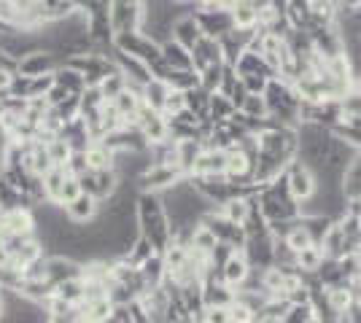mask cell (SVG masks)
<instances>
[{"label":"cell","mask_w":361,"mask_h":323,"mask_svg":"<svg viewBox=\"0 0 361 323\" xmlns=\"http://www.w3.org/2000/svg\"><path fill=\"white\" fill-rule=\"evenodd\" d=\"M0 229L6 234H38L32 208H8L0 215Z\"/></svg>","instance_id":"12"},{"label":"cell","mask_w":361,"mask_h":323,"mask_svg":"<svg viewBox=\"0 0 361 323\" xmlns=\"http://www.w3.org/2000/svg\"><path fill=\"white\" fill-rule=\"evenodd\" d=\"M60 138L68 140V146L73 148V151H87L90 148V132H87V122L78 116V119H73V122H68L65 127L60 129Z\"/></svg>","instance_id":"24"},{"label":"cell","mask_w":361,"mask_h":323,"mask_svg":"<svg viewBox=\"0 0 361 323\" xmlns=\"http://www.w3.org/2000/svg\"><path fill=\"white\" fill-rule=\"evenodd\" d=\"M216 210L224 215V218H229L232 224H240L243 227V221L251 213V200H245V197H229V200H226L224 205H219Z\"/></svg>","instance_id":"31"},{"label":"cell","mask_w":361,"mask_h":323,"mask_svg":"<svg viewBox=\"0 0 361 323\" xmlns=\"http://www.w3.org/2000/svg\"><path fill=\"white\" fill-rule=\"evenodd\" d=\"M65 170H68V175H73V178H78L81 172H87V156H84V151H73V154L68 156V162H65Z\"/></svg>","instance_id":"50"},{"label":"cell","mask_w":361,"mask_h":323,"mask_svg":"<svg viewBox=\"0 0 361 323\" xmlns=\"http://www.w3.org/2000/svg\"><path fill=\"white\" fill-rule=\"evenodd\" d=\"M183 108H186L183 92H176V89H170V94H167V100H165V110H162V116H165V119H170V116L180 113Z\"/></svg>","instance_id":"49"},{"label":"cell","mask_w":361,"mask_h":323,"mask_svg":"<svg viewBox=\"0 0 361 323\" xmlns=\"http://www.w3.org/2000/svg\"><path fill=\"white\" fill-rule=\"evenodd\" d=\"M124 89H127V78L121 76L119 70H116V73H111L108 78H103V84H100V94H103V100H106V103L116 100Z\"/></svg>","instance_id":"40"},{"label":"cell","mask_w":361,"mask_h":323,"mask_svg":"<svg viewBox=\"0 0 361 323\" xmlns=\"http://www.w3.org/2000/svg\"><path fill=\"white\" fill-rule=\"evenodd\" d=\"M337 138L348 143V146H353L356 151H361V127H350V124H340V127H334L331 129Z\"/></svg>","instance_id":"46"},{"label":"cell","mask_w":361,"mask_h":323,"mask_svg":"<svg viewBox=\"0 0 361 323\" xmlns=\"http://www.w3.org/2000/svg\"><path fill=\"white\" fill-rule=\"evenodd\" d=\"M54 84L62 87V89H68L71 94H81L87 89V81L81 73H75L73 68H68V65H60L57 70H54Z\"/></svg>","instance_id":"30"},{"label":"cell","mask_w":361,"mask_h":323,"mask_svg":"<svg viewBox=\"0 0 361 323\" xmlns=\"http://www.w3.org/2000/svg\"><path fill=\"white\" fill-rule=\"evenodd\" d=\"M202 323H232L229 318V308H205L200 315Z\"/></svg>","instance_id":"51"},{"label":"cell","mask_w":361,"mask_h":323,"mask_svg":"<svg viewBox=\"0 0 361 323\" xmlns=\"http://www.w3.org/2000/svg\"><path fill=\"white\" fill-rule=\"evenodd\" d=\"M238 30H256V11L248 0H238V6L229 11Z\"/></svg>","instance_id":"37"},{"label":"cell","mask_w":361,"mask_h":323,"mask_svg":"<svg viewBox=\"0 0 361 323\" xmlns=\"http://www.w3.org/2000/svg\"><path fill=\"white\" fill-rule=\"evenodd\" d=\"M216 234H213L208 227H202V224H197L195 232H192V243L189 246L192 248H200V251H205V253H211L213 248H216Z\"/></svg>","instance_id":"43"},{"label":"cell","mask_w":361,"mask_h":323,"mask_svg":"<svg viewBox=\"0 0 361 323\" xmlns=\"http://www.w3.org/2000/svg\"><path fill=\"white\" fill-rule=\"evenodd\" d=\"M135 218L137 227H140V234L149 237L154 251L165 253V248L170 246V237H173V227H170V218L165 213L162 194L140 191L135 205Z\"/></svg>","instance_id":"1"},{"label":"cell","mask_w":361,"mask_h":323,"mask_svg":"<svg viewBox=\"0 0 361 323\" xmlns=\"http://www.w3.org/2000/svg\"><path fill=\"white\" fill-rule=\"evenodd\" d=\"M195 22L200 25V30L205 38H224L226 32L235 30V22H232V14L229 11H211V8H195L192 11Z\"/></svg>","instance_id":"9"},{"label":"cell","mask_w":361,"mask_h":323,"mask_svg":"<svg viewBox=\"0 0 361 323\" xmlns=\"http://www.w3.org/2000/svg\"><path fill=\"white\" fill-rule=\"evenodd\" d=\"M8 146H11V135H8L6 127L0 124V172L8 165Z\"/></svg>","instance_id":"54"},{"label":"cell","mask_w":361,"mask_h":323,"mask_svg":"<svg viewBox=\"0 0 361 323\" xmlns=\"http://www.w3.org/2000/svg\"><path fill=\"white\" fill-rule=\"evenodd\" d=\"M232 113H235L232 100L221 92H213L211 103H208V119L211 122H226V119H232Z\"/></svg>","instance_id":"35"},{"label":"cell","mask_w":361,"mask_h":323,"mask_svg":"<svg viewBox=\"0 0 361 323\" xmlns=\"http://www.w3.org/2000/svg\"><path fill=\"white\" fill-rule=\"evenodd\" d=\"M111 54V60L116 62V68H119V73L127 81H137V84H149L151 78V70L149 65L143 60H137V57H133V54H124V51H119V49H111L108 51Z\"/></svg>","instance_id":"15"},{"label":"cell","mask_w":361,"mask_h":323,"mask_svg":"<svg viewBox=\"0 0 361 323\" xmlns=\"http://www.w3.org/2000/svg\"><path fill=\"white\" fill-rule=\"evenodd\" d=\"M337 3H340V14H350V11L361 8V0H337Z\"/></svg>","instance_id":"57"},{"label":"cell","mask_w":361,"mask_h":323,"mask_svg":"<svg viewBox=\"0 0 361 323\" xmlns=\"http://www.w3.org/2000/svg\"><path fill=\"white\" fill-rule=\"evenodd\" d=\"M286 246L291 248V251H302V248H307V246H316V243H313V237H310V232L302 227L300 218H297V221H294V227L288 229Z\"/></svg>","instance_id":"41"},{"label":"cell","mask_w":361,"mask_h":323,"mask_svg":"<svg viewBox=\"0 0 361 323\" xmlns=\"http://www.w3.org/2000/svg\"><path fill=\"white\" fill-rule=\"evenodd\" d=\"M167 94H170V87H167L165 81H159V78H151L149 84H143V103L154 110H165V100Z\"/></svg>","instance_id":"29"},{"label":"cell","mask_w":361,"mask_h":323,"mask_svg":"<svg viewBox=\"0 0 361 323\" xmlns=\"http://www.w3.org/2000/svg\"><path fill=\"white\" fill-rule=\"evenodd\" d=\"M170 32H173V41H178L180 46H186L189 51H192V49L197 46V41L202 38V30H200V25L195 22L192 14H180L178 19L173 22Z\"/></svg>","instance_id":"21"},{"label":"cell","mask_w":361,"mask_h":323,"mask_svg":"<svg viewBox=\"0 0 361 323\" xmlns=\"http://www.w3.org/2000/svg\"><path fill=\"white\" fill-rule=\"evenodd\" d=\"M340 106H343V113L348 116H361V92L359 89H350V92L340 100Z\"/></svg>","instance_id":"48"},{"label":"cell","mask_w":361,"mask_h":323,"mask_svg":"<svg viewBox=\"0 0 361 323\" xmlns=\"http://www.w3.org/2000/svg\"><path fill=\"white\" fill-rule=\"evenodd\" d=\"M165 84L170 89H176V92H189V89L200 87V73H197L195 68L192 70H170Z\"/></svg>","instance_id":"33"},{"label":"cell","mask_w":361,"mask_h":323,"mask_svg":"<svg viewBox=\"0 0 361 323\" xmlns=\"http://www.w3.org/2000/svg\"><path fill=\"white\" fill-rule=\"evenodd\" d=\"M84 156H87V167L90 170H116V151H111L103 140L90 143Z\"/></svg>","instance_id":"23"},{"label":"cell","mask_w":361,"mask_h":323,"mask_svg":"<svg viewBox=\"0 0 361 323\" xmlns=\"http://www.w3.org/2000/svg\"><path fill=\"white\" fill-rule=\"evenodd\" d=\"M60 65H62V60L57 54H51V51H46V49H38V51L27 54L25 60H19V76H27V78L49 76V73H54Z\"/></svg>","instance_id":"11"},{"label":"cell","mask_w":361,"mask_h":323,"mask_svg":"<svg viewBox=\"0 0 361 323\" xmlns=\"http://www.w3.org/2000/svg\"><path fill=\"white\" fill-rule=\"evenodd\" d=\"M229 318H232V323H256V318H259V315H256L248 305H243V302H238V299H235V302L229 305Z\"/></svg>","instance_id":"47"},{"label":"cell","mask_w":361,"mask_h":323,"mask_svg":"<svg viewBox=\"0 0 361 323\" xmlns=\"http://www.w3.org/2000/svg\"><path fill=\"white\" fill-rule=\"evenodd\" d=\"M186 108L195 113L197 119H208V103H211V92H205L202 87H195L189 92H183Z\"/></svg>","instance_id":"34"},{"label":"cell","mask_w":361,"mask_h":323,"mask_svg":"<svg viewBox=\"0 0 361 323\" xmlns=\"http://www.w3.org/2000/svg\"><path fill=\"white\" fill-rule=\"evenodd\" d=\"M68 97H71V92H68V89H62V87H57V84H54V87L46 92V100H49V106H51V108L60 106V103H65Z\"/></svg>","instance_id":"56"},{"label":"cell","mask_w":361,"mask_h":323,"mask_svg":"<svg viewBox=\"0 0 361 323\" xmlns=\"http://www.w3.org/2000/svg\"><path fill=\"white\" fill-rule=\"evenodd\" d=\"M81 194V186H78V178H73V175H68V181H65V186H62L60 191V208H65L68 202H73L75 197Z\"/></svg>","instance_id":"52"},{"label":"cell","mask_w":361,"mask_h":323,"mask_svg":"<svg viewBox=\"0 0 361 323\" xmlns=\"http://www.w3.org/2000/svg\"><path fill=\"white\" fill-rule=\"evenodd\" d=\"M100 202L94 200V197H90V194H78L73 202H68L62 210H65V218L71 221V224H75V227H87V224H92L94 218H97V213H100Z\"/></svg>","instance_id":"14"},{"label":"cell","mask_w":361,"mask_h":323,"mask_svg":"<svg viewBox=\"0 0 361 323\" xmlns=\"http://www.w3.org/2000/svg\"><path fill=\"white\" fill-rule=\"evenodd\" d=\"M226 159H229V151L224 148H202L189 175H224Z\"/></svg>","instance_id":"16"},{"label":"cell","mask_w":361,"mask_h":323,"mask_svg":"<svg viewBox=\"0 0 361 323\" xmlns=\"http://www.w3.org/2000/svg\"><path fill=\"white\" fill-rule=\"evenodd\" d=\"M324 248L321 246H307L297 251V270L305 272V275H316L318 270H321V264H324Z\"/></svg>","instance_id":"27"},{"label":"cell","mask_w":361,"mask_h":323,"mask_svg":"<svg viewBox=\"0 0 361 323\" xmlns=\"http://www.w3.org/2000/svg\"><path fill=\"white\" fill-rule=\"evenodd\" d=\"M108 22H111L114 35L140 30V25H143V0H111Z\"/></svg>","instance_id":"4"},{"label":"cell","mask_w":361,"mask_h":323,"mask_svg":"<svg viewBox=\"0 0 361 323\" xmlns=\"http://www.w3.org/2000/svg\"><path fill=\"white\" fill-rule=\"evenodd\" d=\"M232 68H235V73H238V78H243V76L278 78V73H275V70H272L270 65H267V60H264L262 54H256V51H243L240 57H238V62H235Z\"/></svg>","instance_id":"19"},{"label":"cell","mask_w":361,"mask_h":323,"mask_svg":"<svg viewBox=\"0 0 361 323\" xmlns=\"http://www.w3.org/2000/svg\"><path fill=\"white\" fill-rule=\"evenodd\" d=\"M251 35H254V30H235L226 32L224 38H219V46H221V60H224V65H235L238 62V57H240L243 51L248 49V41H251Z\"/></svg>","instance_id":"18"},{"label":"cell","mask_w":361,"mask_h":323,"mask_svg":"<svg viewBox=\"0 0 361 323\" xmlns=\"http://www.w3.org/2000/svg\"><path fill=\"white\" fill-rule=\"evenodd\" d=\"M326 296H329L331 308L337 310L340 315H348V310L356 305V299H353V293L348 286H334V289H326Z\"/></svg>","instance_id":"38"},{"label":"cell","mask_w":361,"mask_h":323,"mask_svg":"<svg viewBox=\"0 0 361 323\" xmlns=\"http://www.w3.org/2000/svg\"><path fill=\"white\" fill-rule=\"evenodd\" d=\"M84 293H87V283L84 277H73V280H65L60 286H54V296H60L62 302H68L71 308L84 302Z\"/></svg>","instance_id":"28"},{"label":"cell","mask_w":361,"mask_h":323,"mask_svg":"<svg viewBox=\"0 0 361 323\" xmlns=\"http://www.w3.org/2000/svg\"><path fill=\"white\" fill-rule=\"evenodd\" d=\"M121 323H135V321L130 318V312H124V318H121Z\"/></svg>","instance_id":"58"},{"label":"cell","mask_w":361,"mask_h":323,"mask_svg":"<svg viewBox=\"0 0 361 323\" xmlns=\"http://www.w3.org/2000/svg\"><path fill=\"white\" fill-rule=\"evenodd\" d=\"M65 181H68V170L65 167H54L49 170L44 175V197L46 202H51V205H57L60 208V191L62 186H65Z\"/></svg>","instance_id":"26"},{"label":"cell","mask_w":361,"mask_h":323,"mask_svg":"<svg viewBox=\"0 0 361 323\" xmlns=\"http://www.w3.org/2000/svg\"><path fill=\"white\" fill-rule=\"evenodd\" d=\"M154 253H159V251H154V246H151L149 237H143V234H140V237L135 240V246L130 248V251H127L121 259H124L127 264H133V267H140V264L146 262V259H151Z\"/></svg>","instance_id":"36"},{"label":"cell","mask_w":361,"mask_h":323,"mask_svg":"<svg viewBox=\"0 0 361 323\" xmlns=\"http://www.w3.org/2000/svg\"><path fill=\"white\" fill-rule=\"evenodd\" d=\"M229 100H232V106H235V110H240L243 103L248 100V89L243 87V81L238 78V84H235V89H232V94H229Z\"/></svg>","instance_id":"55"},{"label":"cell","mask_w":361,"mask_h":323,"mask_svg":"<svg viewBox=\"0 0 361 323\" xmlns=\"http://www.w3.org/2000/svg\"><path fill=\"white\" fill-rule=\"evenodd\" d=\"M162 60L170 70H192L195 68V62H192V51L186 46H180L178 41H165L162 44Z\"/></svg>","instance_id":"22"},{"label":"cell","mask_w":361,"mask_h":323,"mask_svg":"<svg viewBox=\"0 0 361 323\" xmlns=\"http://www.w3.org/2000/svg\"><path fill=\"white\" fill-rule=\"evenodd\" d=\"M200 224H202V227H208V229L216 234V240H219V243H226V246H232L235 251H243L245 243H248V237H245V232H243L240 224H232V221L224 218L216 208L202 215V218H200Z\"/></svg>","instance_id":"8"},{"label":"cell","mask_w":361,"mask_h":323,"mask_svg":"<svg viewBox=\"0 0 361 323\" xmlns=\"http://www.w3.org/2000/svg\"><path fill=\"white\" fill-rule=\"evenodd\" d=\"M251 270H254V267L248 264V259H245V253H243V251H235V253H232V256L226 259V264L221 267V270H219V272H221V277H224L226 286H232V289L238 291V289H240L243 283L248 280V275H251Z\"/></svg>","instance_id":"17"},{"label":"cell","mask_w":361,"mask_h":323,"mask_svg":"<svg viewBox=\"0 0 361 323\" xmlns=\"http://www.w3.org/2000/svg\"><path fill=\"white\" fill-rule=\"evenodd\" d=\"M114 49H119L124 54H133L137 60H143L146 65H157V62H162V46L157 44V41H151L146 32H119V35H114Z\"/></svg>","instance_id":"3"},{"label":"cell","mask_w":361,"mask_h":323,"mask_svg":"<svg viewBox=\"0 0 361 323\" xmlns=\"http://www.w3.org/2000/svg\"><path fill=\"white\" fill-rule=\"evenodd\" d=\"M137 270H140V275H143V280H146L149 286H159V283H162V277H165V272H167L165 256H162V253H154V256L146 259Z\"/></svg>","instance_id":"32"},{"label":"cell","mask_w":361,"mask_h":323,"mask_svg":"<svg viewBox=\"0 0 361 323\" xmlns=\"http://www.w3.org/2000/svg\"><path fill=\"white\" fill-rule=\"evenodd\" d=\"M46 151H49V159H51V165H57V167H65V162H68V156L73 154V148L68 146V140L65 138H51L46 143Z\"/></svg>","instance_id":"39"},{"label":"cell","mask_w":361,"mask_h":323,"mask_svg":"<svg viewBox=\"0 0 361 323\" xmlns=\"http://www.w3.org/2000/svg\"><path fill=\"white\" fill-rule=\"evenodd\" d=\"M180 178H186V172L176 165V162H162V165H151L140 178L135 181V186L140 191H154V194H162L167 189L178 184Z\"/></svg>","instance_id":"5"},{"label":"cell","mask_w":361,"mask_h":323,"mask_svg":"<svg viewBox=\"0 0 361 323\" xmlns=\"http://www.w3.org/2000/svg\"><path fill=\"white\" fill-rule=\"evenodd\" d=\"M119 184H121V178L116 170H87V172L78 175L81 194H90V197H94L100 205L116 191Z\"/></svg>","instance_id":"7"},{"label":"cell","mask_w":361,"mask_h":323,"mask_svg":"<svg viewBox=\"0 0 361 323\" xmlns=\"http://www.w3.org/2000/svg\"><path fill=\"white\" fill-rule=\"evenodd\" d=\"M68 68H73L75 73H81L87 87H100L103 78H108L111 73H116V62L111 60V54H100V51H90V54H75L62 62Z\"/></svg>","instance_id":"2"},{"label":"cell","mask_w":361,"mask_h":323,"mask_svg":"<svg viewBox=\"0 0 361 323\" xmlns=\"http://www.w3.org/2000/svg\"><path fill=\"white\" fill-rule=\"evenodd\" d=\"M16 293H22V296H25V299H30V302L46 305V302L54 296V286H51V283H46L44 277H25Z\"/></svg>","instance_id":"25"},{"label":"cell","mask_w":361,"mask_h":323,"mask_svg":"<svg viewBox=\"0 0 361 323\" xmlns=\"http://www.w3.org/2000/svg\"><path fill=\"white\" fill-rule=\"evenodd\" d=\"M243 87L248 89V94H264V89H267V84H270V78L264 76H243Z\"/></svg>","instance_id":"53"},{"label":"cell","mask_w":361,"mask_h":323,"mask_svg":"<svg viewBox=\"0 0 361 323\" xmlns=\"http://www.w3.org/2000/svg\"><path fill=\"white\" fill-rule=\"evenodd\" d=\"M221 76H224V62L219 65H208L202 73H200V87L205 92H219V84H221Z\"/></svg>","instance_id":"42"},{"label":"cell","mask_w":361,"mask_h":323,"mask_svg":"<svg viewBox=\"0 0 361 323\" xmlns=\"http://www.w3.org/2000/svg\"><path fill=\"white\" fill-rule=\"evenodd\" d=\"M84 275V267L68 256H60V253H51L44 259V280L51 283V286H60L65 280H73V277Z\"/></svg>","instance_id":"10"},{"label":"cell","mask_w":361,"mask_h":323,"mask_svg":"<svg viewBox=\"0 0 361 323\" xmlns=\"http://www.w3.org/2000/svg\"><path fill=\"white\" fill-rule=\"evenodd\" d=\"M240 110L251 119H267V103L262 94H248V100L243 103Z\"/></svg>","instance_id":"44"},{"label":"cell","mask_w":361,"mask_h":323,"mask_svg":"<svg viewBox=\"0 0 361 323\" xmlns=\"http://www.w3.org/2000/svg\"><path fill=\"white\" fill-rule=\"evenodd\" d=\"M283 178H286V186L288 191H291V197L300 202H307L313 194H316L318 189V181H316V172L307 167L302 159H291L283 170Z\"/></svg>","instance_id":"6"},{"label":"cell","mask_w":361,"mask_h":323,"mask_svg":"<svg viewBox=\"0 0 361 323\" xmlns=\"http://www.w3.org/2000/svg\"><path fill=\"white\" fill-rule=\"evenodd\" d=\"M316 318V312H313V305H291L288 312L281 318L283 323H310Z\"/></svg>","instance_id":"45"},{"label":"cell","mask_w":361,"mask_h":323,"mask_svg":"<svg viewBox=\"0 0 361 323\" xmlns=\"http://www.w3.org/2000/svg\"><path fill=\"white\" fill-rule=\"evenodd\" d=\"M192 62H195V70L197 73H202L208 65H219L221 60V46H219V41L216 38H200L197 41V46L192 49Z\"/></svg>","instance_id":"20"},{"label":"cell","mask_w":361,"mask_h":323,"mask_svg":"<svg viewBox=\"0 0 361 323\" xmlns=\"http://www.w3.org/2000/svg\"><path fill=\"white\" fill-rule=\"evenodd\" d=\"M245 259L254 270H267L275 262V237L272 234H264V237H254L248 240L245 248H243Z\"/></svg>","instance_id":"13"}]
</instances>
